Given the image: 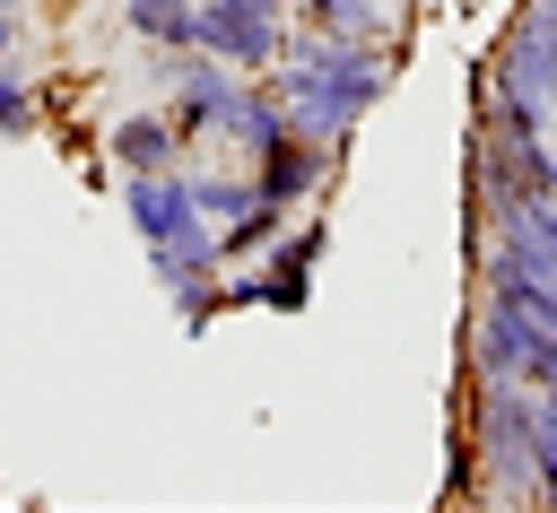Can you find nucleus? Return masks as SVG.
<instances>
[{"instance_id":"16","label":"nucleus","mask_w":557,"mask_h":513,"mask_svg":"<svg viewBox=\"0 0 557 513\" xmlns=\"http://www.w3.org/2000/svg\"><path fill=\"white\" fill-rule=\"evenodd\" d=\"M0 9H17V17H26V0H0Z\"/></svg>"},{"instance_id":"1","label":"nucleus","mask_w":557,"mask_h":513,"mask_svg":"<svg viewBox=\"0 0 557 513\" xmlns=\"http://www.w3.org/2000/svg\"><path fill=\"white\" fill-rule=\"evenodd\" d=\"M392 70H400V52L392 43H366V35H322V26H287V52H278V70H261L270 87H278V104H287V122L305 130V139H322L331 157H348V139H357V122L392 96Z\"/></svg>"},{"instance_id":"9","label":"nucleus","mask_w":557,"mask_h":513,"mask_svg":"<svg viewBox=\"0 0 557 513\" xmlns=\"http://www.w3.org/2000/svg\"><path fill=\"white\" fill-rule=\"evenodd\" d=\"M183 174H191V200H200V217H209V226H226L235 209H252V200H261L244 157H235V165H191V157H183Z\"/></svg>"},{"instance_id":"3","label":"nucleus","mask_w":557,"mask_h":513,"mask_svg":"<svg viewBox=\"0 0 557 513\" xmlns=\"http://www.w3.org/2000/svg\"><path fill=\"white\" fill-rule=\"evenodd\" d=\"M461 356H470V374H487V383H531V391H540V383L557 374V330H548L540 313H522L513 296H487V287H479Z\"/></svg>"},{"instance_id":"11","label":"nucleus","mask_w":557,"mask_h":513,"mask_svg":"<svg viewBox=\"0 0 557 513\" xmlns=\"http://www.w3.org/2000/svg\"><path fill=\"white\" fill-rule=\"evenodd\" d=\"M305 26L322 35H366V43H392V0H296Z\"/></svg>"},{"instance_id":"15","label":"nucleus","mask_w":557,"mask_h":513,"mask_svg":"<svg viewBox=\"0 0 557 513\" xmlns=\"http://www.w3.org/2000/svg\"><path fill=\"white\" fill-rule=\"evenodd\" d=\"M17 35H26V17H17V9H0V61H17Z\"/></svg>"},{"instance_id":"7","label":"nucleus","mask_w":557,"mask_h":513,"mask_svg":"<svg viewBox=\"0 0 557 513\" xmlns=\"http://www.w3.org/2000/svg\"><path fill=\"white\" fill-rule=\"evenodd\" d=\"M104 157H113V174H157V165H183L191 148H183L165 104H131V113L104 122Z\"/></svg>"},{"instance_id":"13","label":"nucleus","mask_w":557,"mask_h":513,"mask_svg":"<svg viewBox=\"0 0 557 513\" xmlns=\"http://www.w3.org/2000/svg\"><path fill=\"white\" fill-rule=\"evenodd\" d=\"M35 130H44V87L0 61V139H35Z\"/></svg>"},{"instance_id":"10","label":"nucleus","mask_w":557,"mask_h":513,"mask_svg":"<svg viewBox=\"0 0 557 513\" xmlns=\"http://www.w3.org/2000/svg\"><path fill=\"white\" fill-rule=\"evenodd\" d=\"M296 209H278V200H252V209H235L226 226H218V270H244V261H261L270 252V235L287 226Z\"/></svg>"},{"instance_id":"2","label":"nucleus","mask_w":557,"mask_h":513,"mask_svg":"<svg viewBox=\"0 0 557 513\" xmlns=\"http://www.w3.org/2000/svg\"><path fill=\"white\" fill-rule=\"evenodd\" d=\"M531 426H540V391H531V383H487V374H470L461 443H470V470H479V496H487V504H540Z\"/></svg>"},{"instance_id":"4","label":"nucleus","mask_w":557,"mask_h":513,"mask_svg":"<svg viewBox=\"0 0 557 513\" xmlns=\"http://www.w3.org/2000/svg\"><path fill=\"white\" fill-rule=\"evenodd\" d=\"M191 17H200V52H218V61H235L244 78H261V70H278V52H287V26H296V0H191Z\"/></svg>"},{"instance_id":"6","label":"nucleus","mask_w":557,"mask_h":513,"mask_svg":"<svg viewBox=\"0 0 557 513\" xmlns=\"http://www.w3.org/2000/svg\"><path fill=\"white\" fill-rule=\"evenodd\" d=\"M244 165H252V191H261V200H278V209H313V200L331 191V174H339V157H331L322 139H305L296 122H287L261 157H244Z\"/></svg>"},{"instance_id":"8","label":"nucleus","mask_w":557,"mask_h":513,"mask_svg":"<svg viewBox=\"0 0 557 513\" xmlns=\"http://www.w3.org/2000/svg\"><path fill=\"white\" fill-rule=\"evenodd\" d=\"M122 35L148 52H191L200 17H191V0H122Z\"/></svg>"},{"instance_id":"12","label":"nucleus","mask_w":557,"mask_h":513,"mask_svg":"<svg viewBox=\"0 0 557 513\" xmlns=\"http://www.w3.org/2000/svg\"><path fill=\"white\" fill-rule=\"evenodd\" d=\"M165 304H174V322H183V330H209V322L226 313V270H200V278H174V287H165Z\"/></svg>"},{"instance_id":"14","label":"nucleus","mask_w":557,"mask_h":513,"mask_svg":"<svg viewBox=\"0 0 557 513\" xmlns=\"http://www.w3.org/2000/svg\"><path fill=\"white\" fill-rule=\"evenodd\" d=\"M531 478H540V504L557 513V400L540 391V426H531Z\"/></svg>"},{"instance_id":"5","label":"nucleus","mask_w":557,"mask_h":513,"mask_svg":"<svg viewBox=\"0 0 557 513\" xmlns=\"http://www.w3.org/2000/svg\"><path fill=\"white\" fill-rule=\"evenodd\" d=\"M157 70H165V113H174V130H183V148H200V139H218V122H226V104L244 96V70L235 61H218V52H157Z\"/></svg>"}]
</instances>
